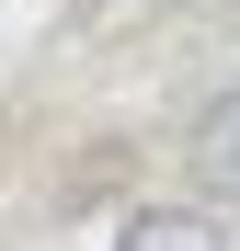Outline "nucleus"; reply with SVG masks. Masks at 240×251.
I'll list each match as a JSON object with an SVG mask.
<instances>
[{"label": "nucleus", "mask_w": 240, "mask_h": 251, "mask_svg": "<svg viewBox=\"0 0 240 251\" xmlns=\"http://www.w3.org/2000/svg\"><path fill=\"white\" fill-rule=\"evenodd\" d=\"M194 183H206L217 205H240V80L194 114Z\"/></svg>", "instance_id": "obj_1"}, {"label": "nucleus", "mask_w": 240, "mask_h": 251, "mask_svg": "<svg viewBox=\"0 0 240 251\" xmlns=\"http://www.w3.org/2000/svg\"><path fill=\"white\" fill-rule=\"evenodd\" d=\"M114 251H229V228L206 217V205H149V217L114 228Z\"/></svg>", "instance_id": "obj_2"}]
</instances>
